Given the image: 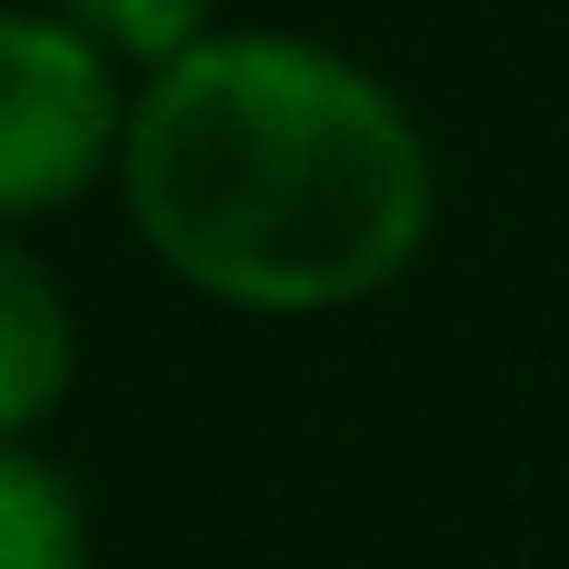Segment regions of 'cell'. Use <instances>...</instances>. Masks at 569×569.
<instances>
[{
	"label": "cell",
	"instance_id": "5b68a950",
	"mask_svg": "<svg viewBox=\"0 0 569 569\" xmlns=\"http://www.w3.org/2000/svg\"><path fill=\"white\" fill-rule=\"evenodd\" d=\"M60 10L90 20L100 40H120V50H140V60H180L210 20V0H60Z\"/></svg>",
	"mask_w": 569,
	"mask_h": 569
},
{
	"label": "cell",
	"instance_id": "7a4b0ae2",
	"mask_svg": "<svg viewBox=\"0 0 569 569\" xmlns=\"http://www.w3.org/2000/svg\"><path fill=\"white\" fill-rule=\"evenodd\" d=\"M110 140H130V120L100 50L70 20L0 10V210L70 200L110 160Z\"/></svg>",
	"mask_w": 569,
	"mask_h": 569
},
{
	"label": "cell",
	"instance_id": "277c9868",
	"mask_svg": "<svg viewBox=\"0 0 569 569\" xmlns=\"http://www.w3.org/2000/svg\"><path fill=\"white\" fill-rule=\"evenodd\" d=\"M0 569H80V510L40 460L0 450Z\"/></svg>",
	"mask_w": 569,
	"mask_h": 569
},
{
	"label": "cell",
	"instance_id": "3957f363",
	"mask_svg": "<svg viewBox=\"0 0 569 569\" xmlns=\"http://www.w3.org/2000/svg\"><path fill=\"white\" fill-rule=\"evenodd\" d=\"M70 390V310L40 260L0 240V430H30Z\"/></svg>",
	"mask_w": 569,
	"mask_h": 569
},
{
	"label": "cell",
	"instance_id": "6da1fadb",
	"mask_svg": "<svg viewBox=\"0 0 569 569\" xmlns=\"http://www.w3.org/2000/svg\"><path fill=\"white\" fill-rule=\"evenodd\" d=\"M150 250L240 310H350L430 230L420 130L310 40H190L120 140Z\"/></svg>",
	"mask_w": 569,
	"mask_h": 569
}]
</instances>
